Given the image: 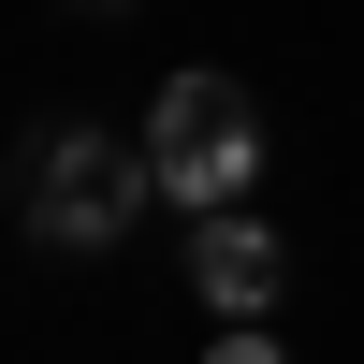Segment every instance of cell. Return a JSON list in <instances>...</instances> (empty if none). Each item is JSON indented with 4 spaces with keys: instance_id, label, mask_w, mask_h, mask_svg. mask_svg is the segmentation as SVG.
Wrapping results in <instances>:
<instances>
[{
    "instance_id": "1",
    "label": "cell",
    "mask_w": 364,
    "mask_h": 364,
    "mask_svg": "<svg viewBox=\"0 0 364 364\" xmlns=\"http://www.w3.org/2000/svg\"><path fill=\"white\" fill-rule=\"evenodd\" d=\"M161 204V161H146V132H44L29 146V175H15V219L44 233V248H117V233Z\"/></svg>"
},
{
    "instance_id": "2",
    "label": "cell",
    "mask_w": 364,
    "mask_h": 364,
    "mask_svg": "<svg viewBox=\"0 0 364 364\" xmlns=\"http://www.w3.org/2000/svg\"><path fill=\"white\" fill-rule=\"evenodd\" d=\"M146 161H161V204L219 219V204L262 190V102L190 58V73H161V102H146Z\"/></svg>"
},
{
    "instance_id": "3",
    "label": "cell",
    "mask_w": 364,
    "mask_h": 364,
    "mask_svg": "<svg viewBox=\"0 0 364 364\" xmlns=\"http://www.w3.org/2000/svg\"><path fill=\"white\" fill-rule=\"evenodd\" d=\"M190 291H204V321H262L291 291V248L248 219V204H219V219H190Z\"/></svg>"
},
{
    "instance_id": "4",
    "label": "cell",
    "mask_w": 364,
    "mask_h": 364,
    "mask_svg": "<svg viewBox=\"0 0 364 364\" xmlns=\"http://www.w3.org/2000/svg\"><path fill=\"white\" fill-rule=\"evenodd\" d=\"M204 364H291V350L262 336V321H219V350H204Z\"/></svg>"
},
{
    "instance_id": "5",
    "label": "cell",
    "mask_w": 364,
    "mask_h": 364,
    "mask_svg": "<svg viewBox=\"0 0 364 364\" xmlns=\"http://www.w3.org/2000/svg\"><path fill=\"white\" fill-rule=\"evenodd\" d=\"M87 15H132V0H87Z\"/></svg>"
}]
</instances>
